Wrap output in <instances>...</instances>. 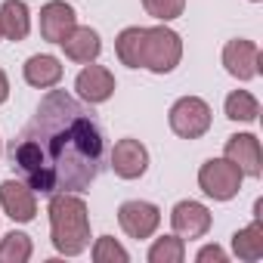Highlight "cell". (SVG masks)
<instances>
[{"label": "cell", "mask_w": 263, "mask_h": 263, "mask_svg": "<svg viewBox=\"0 0 263 263\" xmlns=\"http://www.w3.org/2000/svg\"><path fill=\"white\" fill-rule=\"evenodd\" d=\"M19 177L41 192H81L105 161V137L93 111L78 105L68 93L53 90L37 105L10 149Z\"/></svg>", "instance_id": "1"}, {"label": "cell", "mask_w": 263, "mask_h": 263, "mask_svg": "<svg viewBox=\"0 0 263 263\" xmlns=\"http://www.w3.org/2000/svg\"><path fill=\"white\" fill-rule=\"evenodd\" d=\"M223 65L232 78L238 81H251L257 71H260V50L251 44V41H229L223 47Z\"/></svg>", "instance_id": "9"}, {"label": "cell", "mask_w": 263, "mask_h": 263, "mask_svg": "<svg viewBox=\"0 0 263 263\" xmlns=\"http://www.w3.org/2000/svg\"><path fill=\"white\" fill-rule=\"evenodd\" d=\"M0 37H4V31H0Z\"/></svg>", "instance_id": "25"}, {"label": "cell", "mask_w": 263, "mask_h": 263, "mask_svg": "<svg viewBox=\"0 0 263 263\" xmlns=\"http://www.w3.org/2000/svg\"><path fill=\"white\" fill-rule=\"evenodd\" d=\"M93 260L96 263H127V251L111 238V235H102L93 248Z\"/></svg>", "instance_id": "21"}, {"label": "cell", "mask_w": 263, "mask_h": 263, "mask_svg": "<svg viewBox=\"0 0 263 263\" xmlns=\"http://www.w3.org/2000/svg\"><path fill=\"white\" fill-rule=\"evenodd\" d=\"M7 96H10V84H7V74L0 71V102H7Z\"/></svg>", "instance_id": "24"}, {"label": "cell", "mask_w": 263, "mask_h": 263, "mask_svg": "<svg viewBox=\"0 0 263 263\" xmlns=\"http://www.w3.org/2000/svg\"><path fill=\"white\" fill-rule=\"evenodd\" d=\"M183 56V44L180 34L158 25V28H143V41H140V68H149L155 74H167L177 68Z\"/></svg>", "instance_id": "3"}, {"label": "cell", "mask_w": 263, "mask_h": 263, "mask_svg": "<svg viewBox=\"0 0 263 263\" xmlns=\"http://www.w3.org/2000/svg\"><path fill=\"white\" fill-rule=\"evenodd\" d=\"M74 90H78V96H81L84 102L96 105V102H105V99L115 93V78H111V71L102 68V65H87V68L78 74Z\"/></svg>", "instance_id": "13"}, {"label": "cell", "mask_w": 263, "mask_h": 263, "mask_svg": "<svg viewBox=\"0 0 263 263\" xmlns=\"http://www.w3.org/2000/svg\"><path fill=\"white\" fill-rule=\"evenodd\" d=\"M62 50H65V56L74 59V62H93V59L99 56L102 44H99V34H96L93 28H74V31L62 41Z\"/></svg>", "instance_id": "15"}, {"label": "cell", "mask_w": 263, "mask_h": 263, "mask_svg": "<svg viewBox=\"0 0 263 263\" xmlns=\"http://www.w3.org/2000/svg\"><path fill=\"white\" fill-rule=\"evenodd\" d=\"M143 7L149 16L161 19V22H171L177 16H183V7H186V0H143Z\"/></svg>", "instance_id": "22"}, {"label": "cell", "mask_w": 263, "mask_h": 263, "mask_svg": "<svg viewBox=\"0 0 263 263\" xmlns=\"http://www.w3.org/2000/svg\"><path fill=\"white\" fill-rule=\"evenodd\" d=\"M59 78H62V65H59L56 56H31L25 62V81L31 87L47 90V87H56Z\"/></svg>", "instance_id": "16"}, {"label": "cell", "mask_w": 263, "mask_h": 263, "mask_svg": "<svg viewBox=\"0 0 263 263\" xmlns=\"http://www.w3.org/2000/svg\"><path fill=\"white\" fill-rule=\"evenodd\" d=\"M171 223L180 238H201L211 229V214L198 201H180L171 214Z\"/></svg>", "instance_id": "12"}, {"label": "cell", "mask_w": 263, "mask_h": 263, "mask_svg": "<svg viewBox=\"0 0 263 263\" xmlns=\"http://www.w3.org/2000/svg\"><path fill=\"white\" fill-rule=\"evenodd\" d=\"M257 115H260V105H257V99L248 90H235V93L226 96V118H232V121H254Z\"/></svg>", "instance_id": "19"}, {"label": "cell", "mask_w": 263, "mask_h": 263, "mask_svg": "<svg viewBox=\"0 0 263 263\" xmlns=\"http://www.w3.org/2000/svg\"><path fill=\"white\" fill-rule=\"evenodd\" d=\"M183 257H186V248H183V238L180 235H164L149 251V260L152 263H183Z\"/></svg>", "instance_id": "20"}, {"label": "cell", "mask_w": 263, "mask_h": 263, "mask_svg": "<svg viewBox=\"0 0 263 263\" xmlns=\"http://www.w3.org/2000/svg\"><path fill=\"white\" fill-rule=\"evenodd\" d=\"M74 28H78L74 10L68 4H62V0H50V4L41 10V34H44V41L62 44Z\"/></svg>", "instance_id": "10"}, {"label": "cell", "mask_w": 263, "mask_h": 263, "mask_svg": "<svg viewBox=\"0 0 263 263\" xmlns=\"http://www.w3.org/2000/svg\"><path fill=\"white\" fill-rule=\"evenodd\" d=\"M0 204H4L7 217H13L16 223H28L37 214V201H34L31 186L19 183V180H4L0 183Z\"/></svg>", "instance_id": "7"}, {"label": "cell", "mask_w": 263, "mask_h": 263, "mask_svg": "<svg viewBox=\"0 0 263 263\" xmlns=\"http://www.w3.org/2000/svg\"><path fill=\"white\" fill-rule=\"evenodd\" d=\"M198 260H201V263H204V260H226V254H223V248L208 245V248H201V251H198Z\"/></svg>", "instance_id": "23"}, {"label": "cell", "mask_w": 263, "mask_h": 263, "mask_svg": "<svg viewBox=\"0 0 263 263\" xmlns=\"http://www.w3.org/2000/svg\"><path fill=\"white\" fill-rule=\"evenodd\" d=\"M50 235L59 254H81L90 245V214L84 198L71 192H53L50 201Z\"/></svg>", "instance_id": "2"}, {"label": "cell", "mask_w": 263, "mask_h": 263, "mask_svg": "<svg viewBox=\"0 0 263 263\" xmlns=\"http://www.w3.org/2000/svg\"><path fill=\"white\" fill-rule=\"evenodd\" d=\"M211 127V108L198 96H183L171 108V130L183 140H198Z\"/></svg>", "instance_id": "5"}, {"label": "cell", "mask_w": 263, "mask_h": 263, "mask_svg": "<svg viewBox=\"0 0 263 263\" xmlns=\"http://www.w3.org/2000/svg\"><path fill=\"white\" fill-rule=\"evenodd\" d=\"M118 223L130 238H149L161 223V211L149 201H124L118 208Z\"/></svg>", "instance_id": "6"}, {"label": "cell", "mask_w": 263, "mask_h": 263, "mask_svg": "<svg viewBox=\"0 0 263 263\" xmlns=\"http://www.w3.org/2000/svg\"><path fill=\"white\" fill-rule=\"evenodd\" d=\"M226 158L241 171V174H248V177H260V171H263V155H260V143H257V137H251V134H235V137H229L226 140Z\"/></svg>", "instance_id": "11"}, {"label": "cell", "mask_w": 263, "mask_h": 263, "mask_svg": "<svg viewBox=\"0 0 263 263\" xmlns=\"http://www.w3.org/2000/svg\"><path fill=\"white\" fill-rule=\"evenodd\" d=\"M241 171L229 161V158H211L201 164L198 171V183L204 189V195H211L214 201H229L232 195H238L241 189Z\"/></svg>", "instance_id": "4"}, {"label": "cell", "mask_w": 263, "mask_h": 263, "mask_svg": "<svg viewBox=\"0 0 263 263\" xmlns=\"http://www.w3.org/2000/svg\"><path fill=\"white\" fill-rule=\"evenodd\" d=\"M111 167H115V174L124 177V180L143 177L146 167H149V152H146V146H143L140 140H121V143H115V149H111Z\"/></svg>", "instance_id": "8"}, {"label": "cell", "mask_w": 263, "mask_h": 263, "mask_svg": "<svg viewBox=\"0 0 263 263\" xmlns=\"http://www.w3.org/2000/svg\"><path fill=\"white\" fill-rule=\"evenodd\" d=\"M28 28H31V19H28V7L22 0H7L0 7V31L10 41H25L28 37Z\"/></svg>", "instance_id": "14"}, {"label": "cell", "mask_w": 263, "mask_h": 263, "mask_svg": "<svg viewBox=\"0 0 263 263\" xmlns=\"http://www.w3.org/2000/svg\"><path fill=\"white\" fill-rule=\"evenodd\" d=\"M31 257V238L25 232H10L0 241V263H25Z\"/></svg>", "instance_id": "18"}, {"label": "cell", "mask_w": 263, "mask_h": 263, "mask_svg": "<svg viewBox=\"0 0 263 263\" xmlns=\"http://www.w3.org/2000/svg\"><path fill=\"white\" fill-rule=\"evenodd\" d=\"M232 251H235V257H241L248 263L263 257V226H260V217L251 226H245V229H238L232 235Z\"/></svg>", "instance_id": "17"}]
</instances>
